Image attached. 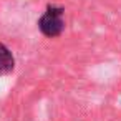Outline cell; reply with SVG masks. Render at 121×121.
Returning a JSON list of instances; mask_svg holds the SVG:
<instances>
[{
    "label": "cell",
    "instance_id": "1",
    "mask_svg": "<svg viewBox=\"0 0 121 121\" xmlns=\"http://www.w3.org/2000/svg\"><path fill=\"white\" fill-rule=\"evenodd\" d=\"M40 33L47 38H56L65 30V7L56 4H48L43 13L37 20Z\"/></svg>",
    "mask_w": 121,
    "mask_h": 121
},
{
    "label": "cell",
    "instance_id": "2",
    "mask_svg": "<svg viewBox=\"0 0 121 121\" xmlns=\"http://www.w3.org/2000/svg\"><path fill=\"white\" fill-rule=\"evenodd\" d=\"M13 70H15V56L5 43L0 42V76L10 75Z\"/></svg>",
    "mask_w": 121,
    "mask_h": 121
}]
</instances>
